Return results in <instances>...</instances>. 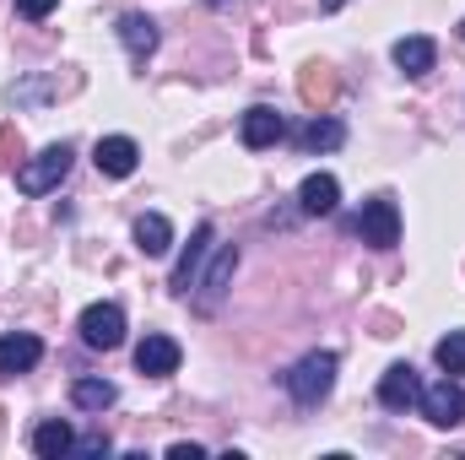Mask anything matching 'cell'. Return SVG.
Wrapping results in <instances>:
<instances>
[{
	"label": "cell",
	"mask_w": 465,
	"mask_h": 460,
	"mask_svg": "<svg viewBox=\"0 0 465 460\" xmlns=\"http://www.w3.org/2000/svg\"><path fill=\"white\" fill-rule=\"evenodd\" d=\"M336 368H341L336 352H309L303 363H292V374H287V395H292L298 406H320V401L331 395V385H336Z\"/></svg>",
	"instance_id": "1"
},
{
	"label": "cell",
	"mask_w": 465,
	"mask_h": 460,
	"mask_svg": "<svg viewBox=\"0 0 465 460\" xmlns=\"http://www.w3.org/2000/svg\"><path fill=\"white\" fill-rule=\"evenodd\" d=\"M65 174H71V146L60 141V146H44L38 157H27V163L16 168V190H22V195H49Z\"/></svg>",
	"instance_id": "2"
},
{
	"label": "cell",
	"mask_w": 465,
	"mask_h": 460,
	"mask_svg": "<svg viewBox=\"0 0 465 460\" xmlns=\"http://www.w3.org/2000/svg\"><path fill=\"white\" fill-rule=\"evenodd\" d=\"M417 406H422V417H428L433 428H460V423H465L460 379H450V374H444L439 385H428V390H422V401H417Z\"/></svg>",
	"instance_id": "3"
},
{
	"label": "cell",
	"mask_w": 465,
	"mask_h": 460,
	"mask_svg": "<svg viewBox=\"0 0 465 460\" xmlns=\"http://www.w3.org/2000/svg\"><path fill=\"white\" fill-rule=\"evenodd\" d=\"M357 233H362V244H373V249H395V244H401V206H395L390 195H373V201L362 206V217H357Z\"/></svg>",
	"instance_id": "4"
},
{
	"label": "cell",
	"mask_w": 465,
	"mask_h": 460,
	"mask_svg": "<svg viewBox=\"0 0 465 460\" xmlns=\"http://www.w3.org/2000/svg\"><path fill=\"white\" fill-rule=\"evenodd\" d=\"M82 342L93 346V352H114L124 342V309L119 304H93V309H82Z\"/></svg>",
	"instance_id": "5"
},
{
	"label": "cell",
	"mask_w": 465,
	"mask_h": 460,
	"mask_svg": "<svg viewBox=\"0 0 465 460\" xmlns=\"http://www.w3.org/2000/svg\"><path fill=\"white\" fill-rule=\"evenodd\" d=\"M232 271H238V249H232V244H223V249H217V260H212V271L195 282V309H201V315H217V304L228 298Z\"/></svg>",
	"instance_id": "6"
},
{
	"label": "cell",
	"mask_w": 465,
	"mask_h": 460,
	"mask_svg": "<svg viewBox=\"0 0 465 460\" xmlns=\"http://www.w3.org/2000/svg\"><path fill=\"white\" fill-rule=\"evenodd\" d=\"M379 401H384L390 412H411V406L422 401V379H417V368H411V363H390L384 379H379Z\"/></svg>",
	"instance_id": "7"
},
{
	"label": "cell",
	"mask_w": 465,
	"mask_h": 460,
	"mask_svg": "<svg viewBox=\"0 0 465 460\" xmlns=\"http://www.w3.org/2000/svg\"><path fill=\"white\" fill-rule=\"evenodd\" d=\"M135 368H141L146 379H168V374H179V342L163 336V331H152L146 342L135 346Z\"/></svg>",
	"instance_id": "8"
},
{
	"label": "cell",
	"mask_w": 465,
	"mask_h": 460,
	"mask_svg": "<svg viewBox=\"0 0 465 460\" xmlns=\"http://www.w3.org/2000/svg\"><path fill=\"white\" fill-rule=\"evenodd\" d=\"M238 135H243L249 152H260V146H276V141L287 135V119L276 115L271 104H254V109L243 115V125H238Z\"/></svg>",
	"instance_id": "9"
},
{
	"label": "cell",
	"mask_w": 465,
	"mask_h": 460,
	"mask_svg": "<svg viewBox=\"0 0 465 460\" xmlns=\"http://www.w3.org/2000/svg\"><path fill=\"white\" fill-rule=\"evenodd\" d=\"M93 163H98V174H109V179H130L135 163H141V146H135L130 135H104L98 152H93Z\"/></svg>",
	"instance_id": "10"
},
{
	"label": "cell",
	"mask_w": 465,
	"mask_h": 460,
	"mask_svg": "<svg viewBox=\"0 0 465 460\" xmlns=\"http://www.w3.org/2000/svg\"><path fill=\"white\" fill-rule=\"evenodd\" d=\"M206 249H212V223H201V228L190 233V249H184V255H179V265H173V293H179V298H190V293H195Z\"/></svg>",
	"instance_id": "11"
},
{
	"label": "cell",
	"mask_w": 465,
	"mask_h": 460,
	"mask_svg": "<svg viewBox=\"0 0 465 460\" xmlns=\"http://www.w3.org/2000/svg\"><path fill=\"white\" fill-rule=\"evenodd\" d=\"M38 357H44V342H38L33 331H11V336H0V374H5V379L38 368Z\"/></svg>",
	"instance_id": "12"
},
{
	"label": "cell",
	"mask_w": 465,
	"mask_h": 460,
	"mask_svg": "<svg viewBox=\"0 0 465 460\" xmlns=\"http://www.w3.org/2000/svg\"><path fill=\"white\" fill-rule=\"evenodd\" d=\"M336 201H341L336 174H309V179L298 185V206H303L309 217H331V212H336Z\"/></svg>",
	"instance_id": "13"
},
{
	"label": "cell",
	"mask_w": 465,
	"mask_h": 460,
	"mask_svg": "<svg viewBox=\"0 0 465 460\" xmlns=\"http://www.w3.org/2000/svg\"><path fill=\"white\" fill-rule=\"evenodd\" d=\"M71 450H76V434H71L65 417H49V423L33 428V455L38 460H65Z\"/></svg>",
	"instance_id": "14"
},
{
	"label": "cell",
	"mask_w": 465,
	"mask_h": 460,
	"mask_svg": "<svg viewBox=\"0 0 465 460\" xmlns=\"http://www.w3.org/2000/svg\"><path fill=\"white\" fill-rule=\"evenodd\" d=\"M119 38H124L130 60H146V55L157 49V22L141 16V11H124V16H119Z\"/></svg>",
	"instance_id": "15"
},
{
	"label": "cell",
	"mask_w": 465,
	"mask_h": 460,
	"mask_svg": "<svg viewBox=\"0 0 465 460\" xmlns=\"http://www.w3.org/2000/svg\"><path fill=\"white\" fill-rule=\"evenodd\" d=\"M433 60H439V44H433V38H422V33H411V38H401V44H395V65H401L406 76H428V71H433Z\"/></svg>",
	"instance_id": "16"
},
{
	"label": "cell",
	"mask_w": 465,
	"mask_h": 460,
	"mask_svg": "<svg viewBox=\"0 0 465 460\" xmlns=\"http://www.w3.org/2000/svg\"><path fill=\"white\" fill-rule=\"evenodd\" d=\"M135 249H141V255H168V249H173V223H168L163 212L135 217Z\"/></svg>",
	"instance_id": "17"
},
{
	"label": "cell",
	"mask_w": 465,
	"mask_h": 460,
	"mask_svg": "<svg viewBox=\"0 0 465 460\" xmlns=\"http://www.w3.org/2000/svg\"><path fill=\"white\" fill-rule=\"evenodd\" d=\"M341 141H347V130H341V119H331V115H314L298 130V146H303V152H331V146H341Z\"/></svg>",
	"instance_id": "18"
},
{
	"label": "cell",
	"mask_w": 465,
	"mask_h": 460,
	"mask_svg": "<svg viewBox=\"0 0 465 460\" xmlns=\"http://www.w3.org/2000/svg\"><path fill=\"white\" fill-rule=\"evenodd\" d=\"M71 401H76L82 412H104V406L119 401V385L114 379H76V385H71Z\"/></svg>",
	"instance_id": "19"
},
{
	"label": "cell",
	"mask_w": 465,
	"mask_h": 460,
	"mask_svg": "<svg viewBox=\"0 0 465 460\" xmlns=\"http://www.w3.org/2000/svg\"><path fill=\"white\" fill-rule=\"evenodd\" d=\"M433 357H439V368H444L450 379H460L465 374V331H450L444 342L433 346Z\"/></svg>",
	"instance_id": "20"
},
{
	"label": "cell",
	"mask_w": 465,
	"mask_h": 460,
	"mask_svg": "<svg viewBox=\"0 0 465 460\" xmlns=\"http://www.w3.org/2000/svg\"><path fill=\"white\" fill-rule=\"evenodd\" d=\"M331 93H336V76H331L325 65H309V71H303V98H309V104H325Z\"/></svg>",
	"instance_id": "21"
},
{
	"label": "cell",
	"mask_w": 465,
	"mask_h": 460,
	"mask_svg": "<svg viewBox=\"0 0 465 460\" xmlns=\"http://www.w3.org/2000/svg\"><path fill=\"white\" fill-rule=\"evenodd\" d=\"M114 445H109V434H87V439H76V450L71 455H109Z\"/></svg>",
	"instance_id": "22"
},
{
	"label": "cell",
	"mask_w": 465,
	"mask_h": 460,
	"mask_svg": "<svg viewBox=\"0 0 465 460\" xmlns=\"http://www.w3.org/2000/svg\"><path fill=\"white\" fill-rule=\"evenodd\" d=\"M54 5H60V0H16V11H22L27 22H44V16H49Z\"/></svg>",
	"instance_id": "23"
},
{
	"label": "cell",
	"mask_w": 465,
	"mask_h": 460,
	"mask_svg": "<svg viewBox=\"0 0 465 460\" xmlns=\"http://www.w3.org/2000/svg\"><path fill=\"white\" fill-rule=\"evenodd\" d=\"M201 455H206L201 445H173V450H168V460H201Z\"/></svg>",
	"instance_id": "24"
},
{
	"label": "cell",
	"mask_w": 465,
	"mask_h": 460,
	"mask_svg": "<svg viewBox=\"0 0 465 460\" xmlns=\"http://www.w3.org/2000/svg\"><path fill=\"white\" fill-rule=\"evenodd\" d=\"M341 5H347V0H320V11H341Z\"/></svg>",
	"instance_id": "25"
},
{
	"label": "cell",
	"mask_w": 465,
	"mask_h": 460,
	"mask_svg": "<svg viewBox=\"0 0 465 460\" xmlns=\"http://www.w3.org/2000/svg\"><path fill=\"white\" fill-rule=\"evenodd\" d=\"M212 5H238V0H212Z\"/></svg>",
	"instance_id": "26"
},
{
	"label": "cell",
	"mask_w": 465,
	"mask_h": 460,
	"mask_svg": "<svg viewBox=\"0 0 465 460\" xmlns=\"http://www.w3.org/2000/svg\"><path fill=\"white\" fill-rule=\"evenodd\" d=\"M460 33H465V27H460Z\"/></svg>",
	"instance_id": "27"
}]
</instances>
